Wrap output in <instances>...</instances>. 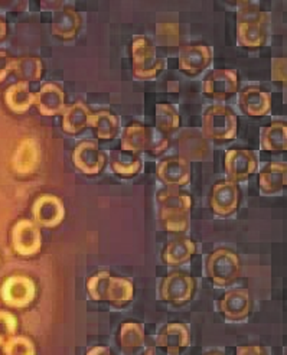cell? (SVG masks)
I'll list each match as a JSON object with an SVG mask.
<instances>
[{"label": "cell", "instance_id": "obj_18", "mask_svg": "<svg viewBox=\"0 0 287 355\" xmlns=\"http://www.w3.org/2000/svg\"><path fill=\"white\" fill-rule=\"evenodd\" d=\"M74 165L85 175H97L105 165V156L96 141H81L73 152Z\"/></svg>", "mask_w": 287, "mask_h": 355}, {"label": "cell", "instance_id": "obj_23", "mask_svg": "<svg viewBox=\"0 0 287 355\" xmlns=\"http://www.w3.org/2000/svg\"><path fill=\"white\" fill-rule=\"evenodd\" d=\"M251 296L245 289H234L224 295L220 302L221 312L232 321L244 319L251 312Z\"/></svg>", "mask_w": 287, "mask_h": 355}, {"label": "cell", "instance_id": "obj_30", "mask_svg": "<svg viewBox=\"0 0 287 355\" xmlns=\"http://www.w3.org/2000/svg\"><path fill=\"white\" fill-rule=\"evenodd\" d=\"M287 126L284 121H273L261 130V148L268 152L286 150Z\"/></svg>", "mask_w": 287, "mask_h": 355}, {"label": "cell", "instance_id": "obj_17", "mask_svg": "<svg viewBox=\"0 0 287 355\" xmlns=\"http://www.w3.org/2000/svg\"><path fill=\"white\" fill-rule=\"evenodd\" d=\"M212 61V51L205 44H186L179 51V68L185 74L196 76Z\"/></svg>", "mask_w": 287, "mask_h": 355}, {"label": "cell", "instance_id": "obj_3", "mask_svg": "<svg viewBox=\"0 0 287 355\" xmlns=\"http://www.w3.org/2000/svg\"><path fill=\"white\" fill-rule=\"evenodd\" d=\"M268 15L253 2L237 3V38L245 48H259L266 42Z\"/></svg>", "mask_w": 287, "mask_h": 355}, {"label": "cell", "instance_id": "obj_38", "mask_svg": "<svg viewBox=\"0 0 287 355\" xmlns=\"http://www.w3.org/2000/svg\"><path fill=\"white\" fill-rule=\"evenodd\" d=\"M237 355H268V352L261 345H240L237 347Z\"/></svg>", "mask_w": 287, "mask_h": 355}, {"label": "cell", "instance_id": "obj_32", "mask_svg": "<svg viewBox=\"0 0 287 355\" xmlns=\"http://www.w3.org/2000/svg\"><path fill=\"white\" fill-rule=\"evenodd\" d=\"M110 162L113 171L124 178L134 176L141 166V161L137 155L124 150H114L110 156Z\"/></svg>", "mask_w": 287, "mask_h": 355}, {"label": "cell", "instance_id": "obj_22", "mask_svg": "<svg viewBox=\"0 0 287 355\" xmlns=\"http://www.w3.org/2000/svg\"><path fill=\"white\" fill-rule=\"evenodd\" d=\"M81 26L80 13L71 6H64L52 15V33L61 40L74 38Z\"/></svg>", "mask_w": 287, "mask_h": 355}, {"label": "cell", "instance_id": "obj_19", "mask_svg": "<svg viewBox=\"0 0 287 355\" xmlns=\"http://www.w3.org/2000/svg\"><path fill=\"white\" fill-rule=\"evenodd\" d=\"M191 343L188 328L181 322H171L160 329L156 345L165 349L169 355H179Z\"/></svg>", "mask_w": 287, "mask_h": 355}, {"label": "cell", "instance_id": "obj_5", "mask_svg": "<svg viewBox=\"0 0 287 355\" xmlns=\"http://www.w3.org/2000/svg\"><path fill=\"white\" fill-rule=\"evenodd\" d=\"M133 74L137 78H153L165 67V61L156 54V48L146 37H136L132 42Z\"/></svg>", "mask_w": 287, "mask_h": 355}, {"label": "cell", "instance_id": "obj_4", "mask_svg": "<svg viewBox=\"0 0 287 355\" xmlns=\"http://www.w3.org/2000/svg\"><path fill=\"white\" fill-rule=\"evenodd\" d=\"M202 130L207 137L214 140H232L238 132L237 114L227 105H211L204 113Z\"/></svg>", "mask_w": 287, "mask_h": 355}, {"label": "cell", "instance_id": "obj_1", "mask_svg": "<svg viewBox=\"0 0 287 355\" xmlns=\"http://www.w3.org/2000/svg\"><path fill=\"white\" fill-rule=\"evenodd\" d=\"M157 202L160 205V221L166 232H185L189 225V211L192 208L191 195L177 188H166L159 192Z\"/></svg>", "mask_w": 287, "mask_h": 355}, {"label": "cell", "instance_id": "obj_16", "mask_svg": "<svg viewBox=\"0 0 287 355\" xmlns=\"http://www.w3.org/2000/svg\"><path fill=\"white\" fill-rule=\"evenodd\" d=\"M240 204V189L236 182L220 181L214 185L209 205L215 214L229 216L237 209Z\"/></svg>", "mask_w": 287, "mask_h": 355}, {"label": "cell", "instance_id": "obj_20", "mask_svg": "<svg viewBox=\"0 0 287 355\" xmlns=\"http://www.w3.org/2000/svg\"><path fill=\"white\" fill-rule=\"evenodd\" d=\"M67 97L62 88L53 83H46L35 94V105L42 116H57L67 107Z\"/></svg>", "mask_w": 287, "mask_h": 355}, {"label": "cell", "instance_id": "obj_39", "mask_svg": "<svg viewBox=\"0 0 287 355\" xmlns=\"http://www.w3.org/2000/svg\"><path fill=\"white\" fill-rule=\"evenodd\" d=\"M273 78L276 81H284V78H286V58H276L273 61Z\"/></svg>", "mask_w": 287, "mask_h": 355}, {"label": "cell", "instance_id": "obj_12", "mask_svg": "<svg viewBox=\"0 0 287 355\" xmlns=\"http://www.w3.org/2000/svg\"><path fill=\"white\" fill-rule=\"evenodd\" d=\"M195 292V280L184 272H173L166 276L160 288L162 299L172 305H184L192 299Z\"/></svg>", "mask_w": 287, "mask_h": 355}, {"label": "cell", "instance_id": "obj_37", "mask_svg": "<svg viewBox=\"0 0 287 355\" xmlns=\"http://www.w3.org/2000/svg\"><path fill=\"white\" fill-rule=\"evenodd\" d=\"M15 58L9 55L8 52L0 51V83L6 80V77L12 73Z\"/></svg>", "mask_w": 287, "mask_h": 355}, {"label": "cell", "instance_id": "obj_10", "mask_svg": "<svg viewBox=\"0 0 287 355\" xmlns=\"http://www.w3.org/2000/svg\"><path fill=\"white\" fill-rule=\"evenodd\" d=\"M119 345L123 355H155V345L148 338L145 328L139 322H124L119 331Z\"/></svg>", "mask_w": 287, "mask_h": 355}, {"label": "cell", "instance_id": "obj_29", "mask_svg": "<svg viewBox=\"0 0 287 355\" xmlns=\"http://www.w3.org/2000/svg\"><path fill=\"white\" fill-rule=\"evenodd\" d=\"M196 252V245L191 239L179 237L172 240L164 252V260L169 266H179L188 261Z\"/></svg>", "mask_w": 287, "mask_h": 355}, {"label": "cell", "instance_id": "obj_28", "mask_svg": "<svg viewBox=\"0 0 287 355\" xmlns=\"http://www.w3.org/2000/svg\"><path fill=\"white\" fill-rule=\"evenodd\" d=\"M119 117L109 112V110H100L92 113L88 119V126H92L97 139L100 140H112L116 137L119 132Z\"/></svg>", "mask_w": 287, "mask_h": 355}, {"label": "cell", "instance_id": "obj_13", "mask_svg": "<svg viewBox=\"0 0 287 355\" xmlns=\"http://www.w3.org/2000/svg\"><path fill=\"white\" fill-rule=\"evenodd\" d=\"M41 164V146L37 139L25 137L12 155V169L17 175H32Z\"/></svg>", "mask_w": 287, "mask_h": 355}, {"label": "cell", "instance_id": "obj_7", "mask_svg": "<svg viewBox=\"0 0 287 355\" xmlns=\"http://www.w3.org/2000/svg\"><path fill=\"white\" fill-rule=\"evenodd\" d=\"M241 263L238 256L228 250V248H220L215 250L208 257L207 272L209 279L218 286H227L240 276Z\"/></svg>", "mask_w": 287, "mask_h": 355}, {"label": "cell", "instance_id": "obj_2", "mask_svg": "<svg viewBox=\"0 0 287 355\" xmlns=\"http://www.w3.org/2000/svg\"><path fill=\"white\" fill-rule=\"evenodd\" d=\"M87 292L93 300L123 306L133 299L134 286L128 279L114 277L109 272H98L88 279Z\"/></svg>", "mask_w": 287, "mask_h": 355}, {"label": "cell", "instance_id": "obj_9", "mask_svg": "<svg viewBox=\"0 0 287 355\" xmlns=\"http://www.w3.org/2000/svg\"><path fill=\"white\" fill-rule=\"evenodd\" d=\"M32 216L38 227H58L65 218V205L57 195L41 193L32 204Z\"/></svg>", "mask_w": 287, "mask_h": 355}, {"label": "cell", "instance_id": "obj_27", "mask_svg": "<svg viewBox=\"0 0 287 355\" xmlns=\"http://www.w3.org/2000/svg\"><path fill=\"white\" fill-rule=\"evenodd\" d=\"M149 149V128L141 123H130L121 136V150L140 153Z\"/></svg>", "mask_w": 287, "mask_h": 355}, {"label": "cell", "instance_id": "obj_15", "mask_svg": "<svg viewBox=\"0 0 287 355\" xmlns=\"http://www.w3.org/2000/svg\"><path fill=\"white\" fill-rule=\"evenodd\" d=\"M157 176L169 188L188 185L191 181V164L182 156H169L159 162Z\"/></svg>", "mask_w": 287, "mask_h": 355}, {"label": "cell", "instance_id": "obj_6", "mask_svg": "<svg viewBox=\"0 0 287 355\" xmlns=\"http://www.w3.org/2000/svg\"><path fill=\"white\" fill-rule=\"evenodd\" d=\"M0 297L9 308H28L37 297V285L25 275H12L0 286Z\"/></svg>", "mask_w": 287, "mask_h": 355}, {"label": "cell", "instance_id": "obj_42", "mask_svg": "<svg viewBox=\"0 0 287 355\" xmlns=\"http://www.w3.org/2000/svg\"><path fill=\"white\" fill-rule=\"evenodd\" d=\"M205 355H224L223 352H218V351H212V352H208V354H205Z\"/></svg>", "mask_w": 287, "mask_h": 355}, {"label": "cell", "instance_id": "obj_8", "mask_svg": "<svg viewBox=\"0 0 287 355\" xmlns=\"http://www.w3.org/2000/svg\"><path fill=\"white\" fill-rule=\"evenodd\" d=\"M10 243L16 254L22 257H33L42 248V233L32 220L22 218L12 227Z\"/></svg>", "mask_w": 287, "mask_h": 355}, {"label": "cell", "instance_id": "obj_41", "mask_svg": "<svg viewBox=\"0 0 287 355\" xmlns=\"http://www.w3.org/2000/svg\"><path fill=\"white\" fill-rule=\"evenodd\" d=\"M6 32H8V25L2 17H0V40H3L6 37Z\"/></svg>", "mask_w": 287, "mask_h": 355}, {"label": "cell", "instance_id": "obj_25", "mask_svg": "<svg viewBox=\"0 0 287 355\" xmlns=\"http://www.w3.org/2000/svg\"><path fill=\"white\" fill-rule=\"evenodd\" d=\"M259 182L264 193L280 192L287 182L286 162H272L266 165L259 175Z\"/></svg>", "mask_w": 287, "mask_h": 355}, {"label": "cell", "instance_id": "obj_34", "mask_svg": "<svg viewBox=\"0 0 287 355\" xmlns=\"http://www.w3.org/2000/svg\"><path fill=\"white\" fill-rule=\"evenodd\" d=\"M2 348L5 355H37V347L33 341L24 335H13Z\"/></svg>", "mask_w": 287, "mask_h": 355}, {"label": "cell", "instance_id": "obj_40", "mask_svg": "<svg viewBox=\"0 0 287 355\" xmlns=\"http://www.w3.org/2000/svg\"><path fill=\"white\" fill-rule=\"evenodd\" d=\"M87 355H113V352L110 351V348L103 347V345H97V347L89 349L87 352Z\"/></svg>", "mask_w": 287, "mask_h": 355}, {"label": "cell", "instance_id": "obj_11", "mask_svg": "<svg viewBox=\"0 0 287 355\" xmlns=\"http://www.w3.org/2000/svg\"><path fill=\"white\" fill-rule=\"evenodd\" d=\"M240 78L236 69H214L204 80V93L211 98L224 100L238 92Z\"/></svg>", "mask_w": 287, "mask_h": 355}, {"label": "cell", "instance_id": "obj_14", "mask_svg": "<svg viewBox=\"0 0 287 355\" xmlns=\"http://www.w3.org/2000/svg\"><path fill=\"white\" fill-rule=\"evenodd\" d=\"M257 169V157L248 149L234 148L225 153V171L232 182L244 181Z\"/></svg>", "mask_w": 287, "mask_h": 355}, {"label": "cell", "instance_id": "obj_21", "mask_svg": "<svg viewBox=\"0 0 287 355\" xmlns=\"http://www.w3.org/2000/svg\"><path fill=\"white\" fill-rule=\"evenodd\" d=\"M240 107L251 117H261L272 109V96L260 87H245L240 93Z\"/></svg>", "mask_w": 287, "mask_h": 355}, {"label": "cell", "instance_id": "obj_36", "mask_svg": "<svg viewBox=\"0 0 287 355\" xmlns=\"http://www.w3.org/2000/svg\"><path fill=\"white\" fill-rule=\"evenodd\" d=\"M169 148V137L160 133L156 128H149V152L152 155L164 153Z\"/></svg>", "mask_w": 287, "mask_h": 355}, {"label": "cell", "instance_id": "obj_26", "mask_svg": "<svg viewBox=\"0 0 287 355\" xmlns=\"http://www.w3.org/2000/svg\"><path fill=\"white\" fill-rule=\"evenodd\" d=\"M5 103L13 113H25L33 105L35 94L28 83L17 81L6 88Z\"/></svg>", "mask_w": 287, "mask_h": 355}, {"label": "cell", "instance_id": "obj_33", "mask_svg": "<svg viewBox=\"0 0 287 355\" xmlns=\"http://www.w3.org/2000/svg\"><path fill=\"white\" fill-rule=\"evenodd\" d=\"M181 126V116L168 103H159L156 104V129L164 133L169 135L175 132Z\"/></svg>", "mask_w": 287, "mask_h": 355}, {"label": "cell", "instance_id": "obj_35", "mask_svg": "<svg viewBox=\"0 0 287 355\" xmlns=\"http://www.w3.org/2000/svg\"><path fill=\"white\" fill-rule=\"evenodd\" d=\"M17 331V318L8 311H0V347L10 340Z\"/></svg>", "mask_w": 287, "mask_h": 355}, {"label": "cell", "instance_id": "obj_24", "mask_svg": "<svg viewBox=\"0 0 287 355\" xmlns=\"http://www.w3.org/2000/svg\"><path fill=\"white\" fill-rule=\"evenodd\" d=\"M92 116V110L82 101H76L67 105L62 112V130L69 135H77L88 126V119Z\"/></svg>", "mask_w": 287, "mask_h": 355}, {"label": "cell", "instance_id": "obj_31", "mask_svg": "<svg viewBox=\"0 0 287 355\" xmlns=\"http://www.w3.org/2000/svg\"><path fill=\"white\" fill-rule=\"evenodd\" d=\"M12 71L24 83L38 81L44 76V62L40 57H35V55L19 57V58H15Z\"/></svg>", "mask_w": 287, "mask_h": 355}]
</instances>
